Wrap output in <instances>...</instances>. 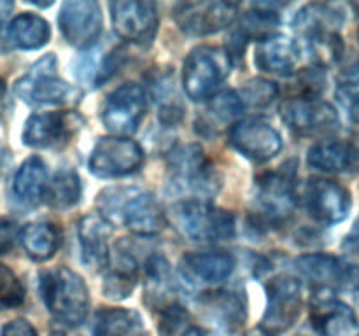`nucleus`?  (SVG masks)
I'll return each mask as SVG.
<instances>
[{"mask_svg":"<svg viewBox=\"0 0 359 336\" xmlns=\"http://www.w3.org/2000/svg\"><path fill=\"white\" fill-rule=\"evenodd\" d=\"M147 93L135 83L116 88L107 97L102 111V121L116 136L130 135L139 128L147 111Z\"/></svg>","mask_w":359,"mask_h":336,"instance_id":"nucleus-11","label":"nucleus"},{"mask_svg":"<svg viewBox=\"0 0 359 336\" xmlns=\"http://www.w3.org/2000/svg\"><path fill=\"white\" fill-rule=\"evenodd\" d=\"M49 37H51L49 23L34 13H23L14 18L6 31V41L9 42L11 48L25 49V51L42 48L48 44Z\"/></svg>","mask_w":359,"mask_h":336,"instance_id":"nucleus-27","label":"nucleus"},{"mask_svg":"<svg viewBox=\"0 0 359 336\" xmlns=\"http://www.w3.org/2000/svg\"><path fill=\"white\" fill-rule=\"evenodd\" d=\"M144 163V150L125 136H102L90 156V172L102 178L126 177Z\"/></svg>","mask_w":359,"mask_h":336,"instance_id":"nucleus-9","label":"nucleus"},{"mask_svg":"<svg viewBox=\"0 0 359 336\" xmlns=\"http://www.w3.org/2000/svg\"><path fill=\"white\" fill-rule=\"evenodd\" d=\"M114 258H109L107 273L104 280V293L112 300H123L130 296L137 282V259L126 251L125 244L114 245Z\"/></svg>","mask_w":359,"mask_h":336,"instance_id":"nucleus-26","label":"nucleus"},{"mask_svg":"<svg viewBox=\"0 0 359 336\" xmlns=\"http://www.w3.org/2000/svg\"><path fill=\"white\" fill-rule=\"evenodd\" d=\"M46 188H48V170L44 161L39 156L28 158L14 175V195L27 205H37L44 200Z\"/></svg>","mask_w":359,"mask_h":336,"instance_id":"nucleus-28","label":"nucleus"},{"mask_svg":"<svg viewBox=\"0 0 359 336\" xmlns=\"http://www.w3.org/2000/svg\"><path fill=\"white\" fill-rule=\"evenodd\" d=\"M235 259L228 252H195L181 261V273L188 282L216 286L233 273Z\"/></svg>","mask_w":359,"mask_h":336,"instance_id":"nucleus-21","label":"nucleus"},{"mask_svg":"<svg viewBox=\"0 0 359 336\" xmlns=\"http://www.w3.org/2000/svg\"><path fill=\"white\" fill-rule=\"evenodd\" d=\"M297 161H286L276 172H269L258 181L256 189V216L262 223L283 224L293 216L297 205Z\"/></svg>","mask_w":359,"mask_h":336,"instance_id":"nucleus-4","label":"nucleus"},{"mask_svg":"<svg viewBox=\"0 0 359 336\" xmlns=\"http://www.w3.org/2000/svg\"><path fill=\"white\" fill-rule=\"evenodd\" d=\"M233 58L230 51L216 46H200L193 49L182 69V88L195 102H209L230 74Z\"/></svg>","mask_w":359,"mask_h":336,"instance_id":"nucleus-3","label":"nucleus"},{"mask_svg":"<svg viewBox=\"0 0 359 336\" xmlns=\"http://www.w3.org/2000/svg\"><path fill=\"white\" fill-rule=\"evenodd\" d=\"M300 48L297 41L286 35H270L259 42L256 49V65L269 74L277 76H291L294 72Z\"/></svg>","mask_w":359,"mask_h":336,"instance_id":"nucleus-24","label":"nucleus"},{"mask_svg":"<svg viewBox=\"0 0 359 336\" xmlns=\"http://www.w3.org/2000/svg\"><path fill=\"white\" fill-rule=\"evenodd\" d=\"M79 126V118L72 112H37L25 122L23 144L35 149L56 147L69 142Z\"/></svg>","mask_w":359,"mask_h":336,"instance_id":"nucleus-19","label":"nucleus"},{"mask_svg":"<svg viewBox=\"0 0 359 336\" xmlns=\"http://www.w3.org/2000/svg\"><path fill=\"white\" fill-rule=\"evenodd\" d=\"M238 98H241L242 107L245 108H265L272 104L273 100L279 94V88L272 83V80L266 79H252L249 83H245L241 88V91H237Z\"/></svg>","mask_w":359,"mask_h":336,"instance_id":"nucleus-35","label":"nucleus"},{"mask_svg":"<svg viewBox=\"0 0 359 336\" xmlns=\"http://www.w3.org/2000/svg\"><path fill=\"white\" fill-rule=\"evenodd\" d=\"M111 20L114 31L121 38L135 44L153 41L158 30V10L153 2L118 0L111 4Z\"/></svg>","mask_w":359,"mask_h":336,"instance_id":"nucleus-17","label":"nucleus"},{"mask_svg":"<svg viewBox=\"0 0 359 336\" xmlns=\"http://www.w3.org/2000/svg\"><path fill=\"white\" fill-rule=\"evenodd\" d=\"M337 98L342 107L349 112L354 121H359V62L351 65L339 77Z\"/></svg>","mask_w":359,"mask_h":336,"instance_id":"nucleus-36","label":"nucleus"},{"mask_svg":"<svg viewBox=\"0 0 359 336\" xmlns=\"http://www.w3.org/2000/svg\"><path fill=\"white\" fill-rule=\"evenodd\" d=\"M305 206L318 223L337 224L349 216L351 195L339 182L314 177L305 186Z\"/></svg>","mask_w":359,"mask_h":336,"instance_id":"nucleus-18","label":"nucleus"},{"mask_svg":"<svg viewBox=\"0 0 359 336\" xmlns=\"http://www.w3.org/2000/svg\"><path fill=\"white\" fill-rule=\"evenodd\" d=\"M4 84H2V80H0V102H2V98H4Z\"/></svg>","mask_w":359,"mask_h":336,"instance_id":"nucleus-43","label":"nucleus"},{"mask_svg":"<svg viewBox=\"0 0 359 336\" xmlns=\"http://www.w3.org/2000/svg\"><path fill=\"white\" fill-rule=\"evenodd\" d=\"M18 238H20V231L16 224L13 220L0 219V254H7L14 247Z\"/></svg>","mask_w":359,"mask_h":336,"instance_id":"nucleus-39","label":"nucleus"},{"mask_svg":"<svg viewBox=\"0 0 359 336\" xmlns=\"http://www.w3.org/2000/svg\"><path fill=\"white\" fill-rule=\"evenodd\" d=\"M11 10H13V2H7V0H0V30H2L4 23L9 18Z\"/></svg>","mask_w":359,"mask_h":336,"instance_id":"nucleus-41","label":"nucleus"},{"mask_svg":"<svg viewBox=\"0 0 359 336\" xmlns=\"http://www.w3.org/2000/svg\"><path fill=\"white\" fill-rule=\"evenodd\" d=\"M294 270L316 290H346L359 284V268L328 254H305L294 261Z\"/></svg>","mask_w":359,"mask_h":336,"instance_id":"nucleus-10","label":"nucleus"},{"mask_svg":"<svg viewBox=\"0 0 359 336\" xmlns=\"http://www.w3.org/2000/svg\"><path fill=\"white\" fill-rule=\"evenodd\" d=\"M14 93L28 105L69 104L79 91L56 76V56L46 55L14 84Z\"/></svg>","mask_w":359,"mask_h":336,"instance_id":"nucleus-7","label":"nucleus"},{"mask_svg":"<svg viewBox=\"0 0 359 336\" xmlns=\"http://www.w3.org/2000/svg\"><path fill=\"white\" fill-rule=\"evenodd\" d=\"M41 294L49 314L67 328L83 324L90 312V293L72 270L58 266L41 275Z\"/></svg>","mask_w":359,"mask_h":336,"instance_id":"nucleus-2","label":"nucleus"},{"mask_svg":"<svg viewBox=\"0 0 359 336\" xmlns=\"http://www.w3.org/2000/svg\"><path fill=\"white\" fill-rule=\"evenodd\" d=\"M342 21V13L335 10L332 6L311 4L297 14L293 27L298 37H305V35L318 34V31H337Z\"/></svg>","mask_w":359,"mask_h":336,"instance_id":"nucleus-31","label":"nucleus"},{"mask_svg":"<svg viewBox=\"0 0 359 336\" xmlns=\"http://www.w3.org/2000/svg\"><path fill=\"white\" fill-rule=\"evenodd\" d=\"M146 301L151 308L163 312L165 308L179 303L175 298V282L170 265L160 254H153L146 261Z\"/></svg>","mask_w":359,"mask_h":336,"instance_id":"nucleus-25","label":"nucleus"},{"mask_svg":"<svg viewBox=\"0 0 359 336\" xmlns=\"http://www.w3.org/2000/svg\"><path fill=\"white\" fill-rule=\"evenodd\" d=\"M311 321L323 336H359V318L353 308L326 290H318L312 300Z\"/></svg>","mask_w":359,"mask_h":336,"instance_id":"nucleus-20","label":"nucleus"},{"mask_svg":"<svg viewBox=\"0 0 359 336\" xmlns=\"http://www.w3.org/2000/svg\"><path fill=\"white\" fill-rule=\"evenodd\" d=\"M230 144L248 160L265 163L283 149V139L270 122L251 118L231 126Z\"/></svg>","mask_w":359,"mask_h":336,"instance_id":"nucleus-15","label":"nucleus"},{"mask_svg":"<svg viewBox=\"0 0 359 336\" xmlns=\"http://www.w3.org/2000/svg\"><path fill=\"white\" fill-rule=\"evenodd\" d=\"M25 301V287L13 270L0 262V308H16Z\"/></svg>","mask_w":359,"mask_h":336,"instance_id":"nucleus-38","label":"nucleus"},{"mask_svg":"<svg viewBox=\"0 0 359 336\" xmlns=\"http://www.w3.org/2000/svg\"><path fill=\"white\" fill-rule=\"evenodd\" d=\"M302 38L304 48H300V52H307L309 58L316 63V66H330L335 65L344 52V42L339 31H319V34L305 35ZM298 44V42H297Z\"/></svg>","mask_w":359,"mask_h":336,"instance_id":"nucleus-32","label":"nucleus"},{"mask_svg":"<svg viewBox=\"0 0 359 336\" xmlns=\"http://www.w3.org/2000/svg\"><path fill=\"white\" fill-rule=\"evenodd\" d=\"M302 312V287L294 276L277 275L266 282V310L262 328L266 335L284 332L297 322Z\"/></svg>","mask_w":359,"mask_h":336,"instance_id":"nucleus-8","label":"nucleus"},{"mask_svg":"<svg viewBox=\"0 0 359 336\" xmlns=\"http://www.w3.org/2000/svg\"><path fill=\"white\" fill-rule=\"evenodd\" d=\"M20 240L34 261H48L60 248L62 234L51 223H30L20 231Z\"/></svg>","mask_w":359,"mask_h":336,"instance_id":"nucleus-30","label":"nucleus"},{"mask_svg":"<svg viewBox=\"0 0 359 336\" xmlns=\"http://www.w3.org/2000/svg\"><path fill=\"white\" fill-rule=\"evenodd\" d=\"M237 18V6L231 2H184L174 10L179 30L191 37H205L230 27Z\"/></svg>","mask_w":359,"mask_h":336,"instance_id":"nucleus-13","label":"nucleus"},{"mask_svg":"<svg viewBox=\"0 0 359 336\" xmlns=\"http://www.w3.org/2000/svg\"><path fill=\"white\" fill-rule=\"evenodd\" d=\"M209 119L216 125H226L244 112L237 91H221L209 100Z\"/></svg>","mask_w":359,"mask_h":336,"instance_id":"nucleus-37","label":"nucleus"},{"mask_svg":"<svg viewBox=\"0 0 359 336\" xmlns=\"http://www.w3.org/2000/svg\"><path fill=\"white\" fill-rule=\"evenodd\" d=\"M307 161L311 167L328 174H356L359 172V149L349 142L325 140L311 147Z\"/></svg>","mask_w":359,"mask_h":336,"instance_id":"nucleus-23","label":"nucleus"},{"mask_svg":"<svg viewBox=\"0 0 359 336\" xmlns=\"http://www.w3.org/2000/svg\"><path fill=\"white\" fill-rule=\"evenodd\" d=\"M174 220L182 234L193 241H223L235 234V216L203 200H184L174 210Z\"/></svg>","mask_w":359,"mask_h":336,"instance_id":"nucleus-5","label":"nucleus"},{"mask_svg":"<svg viewBox=\"0 0 359 336\" xmlns=\"http://www.w3.org/2000/svg\"><path fill=\"white\" fill-rule=\"evenodd\" d=\"M102 10L93 0H69L62 6L58 24L70 46L90 49L102 31Z\"/></svg>","mask_w":359,"mask_h":336,"instance_id":"nucleus-14","label":"nucleus"},{"mask_svg":"<svg viewBox=\"0 0 359 336\" xmlns=\"http://www.w3.org/2000/svg\"><path fill=\"white\" fill-rule=\"evenodd\" d=\"M98 214L109 224H121L140 237H153L167 226V217L153 195L137 188H109L98 195Z\"/></svg>","mask_w":359,"mask_h":336,"instance_id":"nucleus-1","label":"nucleus"},{"mask_svg":"<svg viewBox=\"0 0 359 336\" xmlns=\"http://www.w3.org/2000/svg\"><path fill=\"white\" fill-rule=\"evenodd\" d=\"M279 24V16H277L273 10L265 9V7H258V9H252L242 18L241 24L235 30V34L231 37L235 38V48L238 46V42H248L249 38H266L270 37V31Z\"/></svg>","mask_w":359,"mask_h":336,"instance_id":"nucleus-34","label":"nucleus"},{"mask_svg":"<svg viewBox=\"0 0 359 336\" xmlns=\"http://www.w3.org/2000/svg\"><path fill=\"white\" fill-rule=\"evenodd\" d=\"M284 122L298 135H328L339 130L340 119L333 105L319 98H290L280 105Z\"/></svg>","mask_w":359,"mask_h":336,"instance_id":"nucleus-12","label":"nucleus"},{"mask_svg":"<svg viewBox=\"0 0 359 336\" xmlns=\"http://www.w3.org/2000/svg\"><path fill=\"white\" fill-rule=\"evenodd\" d=\"M252 336H270V335H266V332L263 331V335H252Z\"/></svg>","mask_w":359,"mask_h":336,"instance_id":"nucleus-44","label":"nucleus"},{"mask_svg":"<svg viewBox=\"0 0 359 336\" xmlns=\"http://www.w3.org/2000/svg\"><path fill=\"white\" fill-rule=\"evenodd\" d=\"M200 315L216 335L231 336L244 328L248 317L245 300L231 290H210L196 300Z\"/></svg>","mask_w":359,"mask_h":336,"instance_id":"nucleus-16","label":"nucleus"},{"mask_svg":"<svg viewBox=\"0 0 359 336\" xmlns=\"http://www.w3.org/2000/svg\"><path fill=\"white\" fill-rule=\"evenodd\" d=\"M109 234H111V224L100 214H90L79 220L81 254L90 268H107L111 258Z\"/></svg>","mask_w":359,"mask_h":336,"instance_id":"nucleus-22","label":"nucleus"},{"mask_svg":"<svg viewBox=\"0 0 359 336\" xmlns=\"http://www.w3.org/2000/svg\"><path fill=\"white\" fill-rule=\"evenodd\" d=\"M354 240L359 241V217L356 220V226H354Z\"/></svg>","mask_w":359,"mask_h":336,"instance_id":"nucleus-42","label":"nucleus"},{"mask_svg":"<svg viewBox=\"0 0 359 336\" xmlns=\"http://www.w3.org/2000/svg\"><path fill=\"white\" fill-rule=\"evenodd\" d=\"M0 336H39V335L30 322L23 321V318H16V321L4 326L2 335Z\"/></svg>","mask_w":359,"mask_h":336,"instance_id":"nucleus-40","label":"nucleus"},{"mask_svg":"<svg viewBox=\"0 0 359 336\" xmlns=\"http://www.w3.org/2000/svg\"><path fill=\"white\" fill-rule=\"evenodd\" d=\"M81 192H83V186L76 172L62 170L48 182L44 198L53 209L65 210L79 202Z\"/></svg>","mask_w":359,"mask_h":336,"instance_id":"nucleus-33","label":"nucleus"},{"mask_svg":"<svg viewBox=\"0 0 359 336\" xmlns=\"http://www.w3.org/2000/svg\"><path fill=\"white\" fill-rule=\"evenodd\" d=\"M93 336H146V329L135 310L102 308L95 314Z\"/></svg>","mask_w":359,"mask_h":336,"instance_id":"nucleus-29","label":"nucleus"},{"mask_svg":"<svg viewBox=\"0 0 359 336\" xmlns=\"http://www.w3.org/2000/svg\"><path fill=\"white\" fill-rule=\"evenodd\" d=\"M168 168H170V184L177 192L195 195L193 200L207 202L210 195L217 191L219 182L210 167L200 146L175 147L168 154Z\"/></svg>","mask_w":359,"mask_h":336,"instance_id":"nucleus-6","label":"nucleus"}]
</instances>
